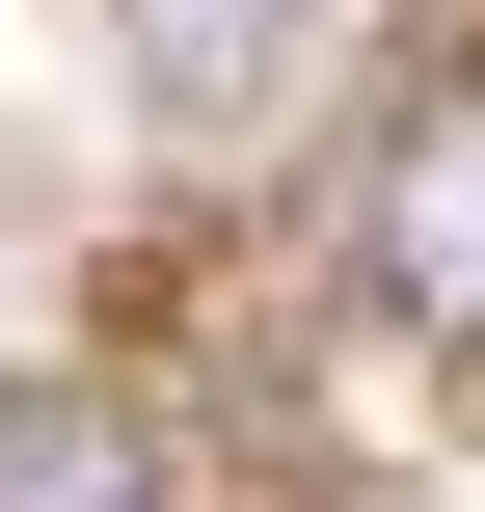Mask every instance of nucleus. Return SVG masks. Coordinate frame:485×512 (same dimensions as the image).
I'll return each instance as SVG.
<instances>
[{"label": "nucleus", "instance_id": "7ed1b4c3", "mask_svg": "<svg viewBox=\"0 0 485 512\" xmlns=\"http://www.w3.org/2000/svg\"><path fill=\"white\" fill-rule=\"evenodd\" d=\"M0 512H162L135 405H0Z\"/></svg>", "mask_w": 485, "mask_h": 512}, {"label": "nucleus", "instance_id": "f03ea898", "mask_svg": "<svg viewBox=\"0 0 485 512\" xmlns=\"http://www.w3.org/2000/svg\"><path fill=\"white\" fill-rule=\"evenodd\" d=\"M270 54H297V0H135V81H162L189 135H243V108H270Z\"/></svg>", "mask_w": 485, "mask_h": 512}, {"label": "nucleus", "instance_id": "f257e3e1", "mask_svg": "<svg viewBox=\"0 0 485 512\" xmlns=\"http://www.w3.org/2000/svg\"><path fill=\"white\" fill-rule=\"evenodd\" d=\"M351 270H378L432 351H485V81H432V108L378 135V189H351Z\"/></svg>", "mask_w": 485, "mask_h": 512}]
</instances>
